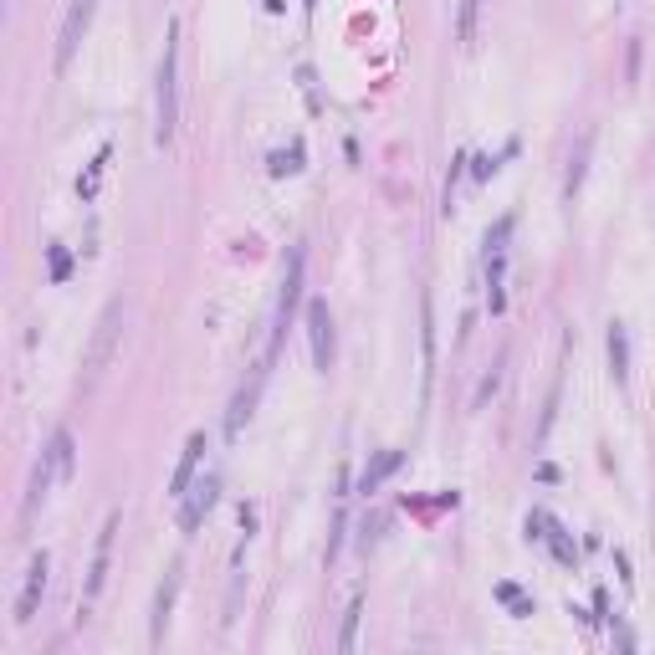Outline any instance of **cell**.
Returning a JSON list of instances; mask_svg holds the SVG:
<instances>
[{"mask_svg": "<svg viewBox=\"0 0 655 655\" xmlns=\"http://www.w3.org/2000/svg\"><path fill=\"white\" fill-rule=\"evenodd\" d=\"M113 328H118V302H113V308L103 313V333H98V348H93V369L108 359V343H113Z\"/></svg>", "mask_w": 655, "mask_h": 655, "instance_id": "12", "label": "cell"}, {"mask_svg": "<svg viewBox=\"0 0 655 655\" xmlns=\"http://www.w3.org/2000/svg\"><path fill=\"white\" fill-rule=\"evenodd\" d=\"M308 6H318V0H308Z\"/></svg>", "mask_w": 655, "mask_h": 655, "instance_id": "15", "label": "cell"}, {"mask_svg": "<svg viewBox=\"0 0 655 655\" xmlns=\"http://www.w3.org/2000/svg\"><path fill=\"white\" fill-rule=\"evenodd\" d=\"M93 11H98V0H72V6H67L62 41H57V72L72 67V57H77V47H82V31H87V21H93Z\"/></svg>", "mask_w": 655, "mask_h": 655, "instance_id": "3", "label": "cell"}, {"mask_svg": "<svg viewBox=\"0 0 655 655\" xmlns=\"http://www.w3.org/2000/svg\"><path fill=\"white\" fill-rule=\"evenodd\" d=\"M174 118H180V21L164 31V57L154 77V144L174 139Z\"/></svg>", "mask_w": 655, "mask_h": 655, "instance_id": "1", "label": "cell"}, {"mask_svg": "<svg viewBox=\"0 0 655 655\" xmlns=\"http://www.w3.org/2000/svg\"><path fill=\"white\" fill-rule=\"evenodd\" d=\"M174 589H180V569H174L169 579H164V589H159V599H154V645L164 640V620H169V604H174Z\"/></svg>", "mask_w": 655, "mask_h": 655, "instance_id": "11", "label": "cell"}, {"mask_svg": "<svg viewBox=\"0 0 655 655\" xmlns=\"http://www.w3.org/2000/svg\"><path fill=\"white\" fill-rule=\"evenodd\" d=\"M609 359H615V379L630 374V369H625V328H620V323L609 328Z\"/></svg>", "mask_w": 655, "mask_h": 655, "instance_id": "14", "label": "cell"}, {"mask_svg": "<svg viewBox=\"0 0 655 655\" xmlns=\"http://www.w3.org/2000/svg\"><path fill=\"white\" fill-rule=\"evenodd\" d=\"M215 492H221V482H215V476H205L195 492H185V512H180V528H185V533L200 528V517L215 507Z\"/></svg>", "mask_w": 655, "mask_h": 655, "instance_id": "8", "label": "cell"}, {"mask_svg": "<svg viewBox=\"0 0 655 655\" xmlns=\"http://www.w3.org/2000/svg\"><path fill=\"white\" fill-rule=\"evenodd\" d=\"M108 164H113V149L103 144L98 154H93V164H87V174L77 180V200L87 205V200H98V190H103V174H108Z\"/></svg>", "mask_w": 655, "mask_h": 655, "instance_id": "10", "label": "cell"}, {"mask_svg": "<svg viewBox=\"0 0 655 655\" xmlns=\"http://www.w3.org/2000/svg\"><path fill=\"white\" fill-rule=\"evenodd\" d=\"M205 451H210V441H205V435H190V446H185L180 466H174V476H169V497H185V492H190V482H195V471H200Z\"/></svg>", "mask_w": 655, "mask_h": 655, "instance_id": "7", "label": "cell"}, {"mask_svg": "<svg viewBox=\"0 0 655 655\" xmlns=\"http://www.w3.org/2000/svg\"><path fill=\"white\" fill-rule=\"evenodd\" d=\"M113 533H118V512L103 522V538H98V553H93V574H87V599H98L103 579H108V558H113Z\"/></svg>", "mask_w": 655, "mask_h": 655, "instance_id": "9", "label": "cell"}, {"mask_svg": "<svg viewBox=\"0 0 655 655\" xmlns=\"http://www.w3.org/2000/svg\"><path fill=\"white\" fill-rule=\"evenodd\" d=\"M72 471V430H57L52 435V446L41 451L36 471H31V492H26V512H36L41 502L52 497V487L62 482V476Z\"/></svg>", "mask_w": 655, "mask_h": 655, "instance_id": "2", "label": "cell"}, {"mask_svg": "<svg viewBox=\"0 0 655 655\" xmlns=\"http://www.w3.org/2000/svg\"><path fill=\"white\" fill-rule=\"evenodd\" d=\"M308 338H313V364L328 374V364H333V318H328V302H308Z\"/></svg>", "mask_w": 655, "mask_h": 655, "instance_id": "4", "label": "cell"}, {"mask_svg": "<svg viewBox=\"0 0 655 655\" xmlns=\"http://www.w3.org/2000/svg\"><path fill=\"white\" fill-rule=\"evenodd\" d=\"M400 461H405L400 451H384V456H379V466H374V471L364 476V492H374V487H379V482H384V476H389V471H395Z\"/></svg>", "mask_w": 655, "mask_h": 655, "instance_id": "13", "label": "cell"}, {"mask_svg": "<svg viewBox=\"0 0 655 655\" xmlns=\"http://www.w3.org/2000/svg\"><path fill=\"white\" fill-rule=\"evenodd\" d=\"M41 594H47V553H36L31 569H26V589H21V599H16V625H31V620H36Z\"/></svg>", "mask_w": 655, "mask_h": 655, "instance_id": "5", "label": "cell"}, {"mask_svg": "<svg viewBox=\"0 0 655 655\" xmlns=\"http://www.w3.org/2000/svg\"><path fill=\"white\" fill-rule=\"evenodd\" d=\"M297 292H302V251H292V267H287V282H282V302H277V328H272V354L287 333V318L297 308Z\"/></svg>", "mask_w": 655, "mask_h": 655, "instance_id": "6", "label": "cell"}]
</instances>
